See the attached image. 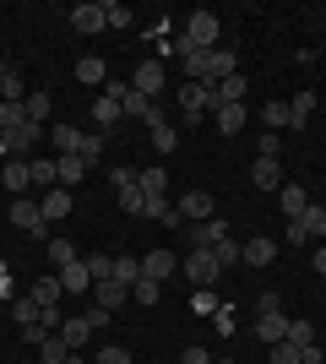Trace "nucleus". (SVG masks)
<instances>
[{
  "mask_svg": "<svg viewBox=\"0 0 326 364\" xmlns=\"http://www.w3.org/2000/svg\"><path fill=\"white\" fill-rule=\"evenodd\" d=\"M38 359H44V364H71V348L60 343V332L49 337V343H38Z\"/></svg>",
  "mask_w": 326,
  "mask_h": 364,
  "instance_id": "nucleus-40",
  "label": "nucleus"
},
{
  "mask_svg": "<svg viewBox=\"0 0 326 364\" xmlns=\"http://www.w3.org/2000/svg\"><path fill=\"white\" fill-rule=\"evenodd\" d=\"M261 125L283 136V131H288V98H272V104H261Z\"/></svg>",
  "mask_w": 326,
  "mask_h": 364,
  "instance_id": "nucleus-32",
  "label": "nucleus"
},
{
  "mask_svg": "<svg viewBox=\"0 0 326 364\" xmlns=\"http://www.w3.org/2000/svg\"><path fill=\"white\" fill-rule=\"evenodd\" d=\"M28 168H33V185H38V191H55V185H60L55 158H28Z\"/></svg>",
  "mask_w": 326,
  "mask_h": 364,
  "instance_id": "nucleus-30",
  "label": "nucleus"
},
{
  "mask_svg": "<svg viewBox=\"0 0 326 364\" xmlns=\"http://www.w3.org/2000/svg\"><path fill=\"white\" fill-rule=\"evenodd\" d=\"M212 326H217V332H223V337H234V332H239V321H234V304H217Z\"/></svg>",
  "mask_w": 326,
  "mask_h": 364,
  "instance_id": "nucleus-49",
  "label": "nucleus"
},
{
  "mask_svg": "<svg viewBox=\"0 0 326 364\" xmlns=\"http://www.w3.org/2000/svg\"><path fill=\"white\" fill-rule=\"evenodd\" d=\"M315 272L326 277V245H321V250H315Z\"/></svg>",
  "mask_w": 326,
  "mask_h": 364,
  "instance_id": "nucleus-59",
  "label": "nucleus"
},
{
  "mask_svg": "<svg viewBox=\"0 0 326 364\" xmlns=\"http://www.w3.org/2000/svg\"><path fill=\"white\" fill-rule=\"evenodd\" d=\"M163 228H169V234H185V218H180V213L169 207V213H163Z\"/></svg>",
  "mask_w": 326,
  "mask_h": 364,
  "instance_id": "nucleus-57",
  "label": "nucleus"
},
{
  "mask_svg": "<svg viewBox=\"0 0 326 364\" xmlns=\"http://www.w3.org/2000/svg\"><path fill=\"white\" fill-rule=\"evenodd\" d=\"M158 294H163V283H153V277H136V283H131V304H158Z\"/></svg>",
  "mask_w": 326,
  "mask_h": 364,
  "instance_id": "nucleus-39",
  "label": "nucleus"
},
{
  "mask_svg": "<svg viewBox=\"0 0 326 364\" xmlns=\"http://www.w3.org/2000/svg\"><path fill=\"white\" fill-rule=\"evenodd\" d=\"M278 207H283V218L294 223L299 213H310V191H305L299 180H283V191H278Z\"/></svg>",
  "mask_w": 326,
  "mask_h": 364,
  "instance_id": "nucleus-13",
  "label": "nucleus"
},
{
  "mask_svg": "<svg viewBox=\"0 0 326 364\" xmlns=\"http://www.w3.org/2000/svg\"><path fill=\"white\" fill-rule=\"evenodd\" d=\"M49 136V125H33V120H22L11 131V136H6V147H11V158H33V147H38V141Z\"/></svg>",
  "mask_w": 326,
  "mask_h": 364,
  "instance_id": "nucleus-12",
  "label": "nucleus"
},
{
  "mask_svg": "<svg viewBox=\"0 0 326 364\" xmlns=\"http://www.w3.org/2000/svg\"><path fill=\"white\" fill-rule=\"evenodd\" d=\"M174 213L185 218V223H207V218H217V213H212V191H180Z\"/></svg>",
  "mask_w": 326,
  "mask_h": 364,
  "instance_id": "nucleus-9",
  "label": "nucleus"
},
{
  "mask_svg": "<svg viewBox=\"0 0 326 364\" xmlns=\"http://www.w3.org/2000/svg\"><path fill=\"white\" fill-rule=\"evenodd\" d=\"M180 272H185L190 283H196V289H212L217 277H223V267H217V256H212V250H190V256L180 261Z\"/></svg>",
  "mask_w": 326,
  "mask_h": 364,
  "instance_id": "nucleus-3",
  "label": "nucleus"
},
{
  "mask_svg": "<svg viewBox=\"0 0 326 364\" xmlns=\"http://www.w3.org/2000/svg\"><path fill=\"white\" fill-rule=\"evenodd\" d=\"M11 321H16V326H33V321H44V304H33V299H11Z\"/></svg>",
  "mask_w": 326,
  "mask_h": 364,
  "instance_id": "nucleus-38",
  "label": "nucleus"
},
{
  "mask_svg": "<svg viewBox=\"0 0 326 364\" xmlns=\"http://www.w3.org/2000/svg\"><path fill=\"white\" fill-rule=\"evenodd\" d=\"M310 114H315V92H294L288 98V131H305Z\"/></svg>",
  "mask_w": 326,
  "mask_h": 364,
  "instance_id": "nucleus-23",
  "label": "nucleus"
},
{
  "mask_svg": "<svg viewBox=\"0 0 326 364\" xmlns=\"http://www.w3.org/2000/svg\"><path fill=\"white\" fill-rule=\"evenodd\" d=\"M256 158H272V164L283 158V136L278 131H261V136H256Z\"/></svg>",
  "mask_w": 326,
  "mask_h": 364,
  "instance_id": "nucleus-44",
  "label": "nucleus"
},
{
  "mask_svg": "<svg viewBox=\"0 0 326 364\" xmlns=\"http://www.w3.org/2000/svg\"><path fill=\"white\" fill-rule=\"evenodd\" d=\"M190 310H196V316H217V294H212V289H196Z\"/></svg>",
  "mask_w": 326,
  "mask_h": 364,
  "instance_id": "nucleus-50",
  "label": "nucleus"
},
{
  "mask_svg": "<svg viewBox=\"0 0 326 364\" xmlns=\"http://www.w3.org/2000/svg\"><path fill=\"white\" fill-rule=\"evenodd\" d=\"M22 109H28V120H33V125H49V114H55V98H49V92H28V98H22Z\"/></svg>",
  "mask_w": 326,
  "mask_h": 364,
  "instance_id": "nucleus-31",
  "label": "nucleus"
},
{
  "mask_svg": "<svg viewBox=\"0 0 326 364\" xmlns=\"http://www.w3.org/2000/svg\"><path fill=\"white\" fill-rule=\"evenodd\" d=\"M93 364H136V359H131V353H125L120 343H104V348H98V359H93Z\"/></svg>",
  "mask_w": 326,
  "mask_h": 364,
  "instance_id": "nucleus-48",
  "label": "nucleus"
},
{
  "mask_svg": "<svg viewBox=\"0 0 326 364\" xmlns=\"http://www.w3.org/2000/svg\"><path fill=\"white\" fill-rule=\"evenodd\" d=\"M234 228L223 223V218H207V223H185V245L190 250H212L217 240H229Z\"/></svg>",
  "mask_w": 326,
  "mask_h": 364,
  "instance_id": "nucleus-7",
  "label": "nucleus"
},
{
  "mask_svg": "<svg viewBox=\"0 0 326 364\" xmlns=\"http://www.w3.org/2000/svg\"><path fill=\"white\" fill-rule=\"evenodd\" d=\"M82 261H87V272H93V283L114 277V256H82Z\"/></svg>",
  "mask_w": 326,
  "mask_h": 364,
  "instance_id": "nucleus-46",
  "label": "nucleus"
},
{
  "mask_svg": "<svg viewBox=\"0 0 326 364\" xmlns=\"http://www.w3.org/2000/svg\"><path fill=\"white\" fill-rule=\"evenodd\" d=\"M82 136H87V131H77V125H49V141H55V147H60V152H77V158H82Z\"/></svg>",
  "mask_w": 326,
  "mask_h": 364,
  "instance_id": "nucleus-27",
  "label": "nucleus"
},
{
  "mask_svg": "<svg viewBox=\"0 0 326 364\" xmlns=\"http://www.w3.org/2000/svg\"><path fill=\"white\" fill-rule=\"evenodd\" d=\"M120 109H125V114H131V120H147V125L158 120V104H153V98H141V92H131V87H125Z\"/></svg>",
  "mask_w": 326,
  "mask_h": 364,
  "instance_id": "nucleus-26",
  "label": "nucleus"
},
{
  "mask_svg": "<svg viewBox=\"0 0 326 364\" xmlns=\"http://www.w3.org/2000/svg\"><path fill=\"white\" fill-rule=\"evenodd\" d=\"M212 256H217V267H223V272H229V267H239V240H234V234H229V240H217Z\"/></svg>",
  "mask_w": 326,
  "mask_h": 364,
  "instance_id": "nucleus-42",
  "label": "nucleus"
},
{
  "mask_svg": "<svg viewBox=\"0 0 326 364\" xmlns=\"http://www.w3.org/2000/svg\"><path fill=\"white\" fill-rule=\"evenodd\" d=\"M104 16H109V28H131V6H120V0H109Z\"/></svg>",
  "mask_w": 326,
  "mask_h": 364,
  "instance_id": "nucleus-52",
  "label": "nucleus"
},
{
  "mask_svg": "<svg viewBox=\"0 0 326 364\" xmlns=\"http://www.w3.org/2000/svg\"><path fill=\"white\" fill-rule=\"evenodd\" d=\"M136 185H141V196H169V174H163V164H158V168H136Z\"/></svg>",
  "mask_w": 326,
  "mask_h": 364,
  "instance_id": "nucleus-29",
  "label": "nucleus"
},
{
  "mask_svg": "<svg viewBox=\"0 0 326 364\" xmlns=\"http://www.w3.org/2000/svg\"><path fill=\"white\" fill-rule=\"evenodd\" d=\"M147 131H153V147H158V152H163V158H169V152H174V147H180V131H174V125H169V120H163V114H158V120H153V125H147Z\"/></svg>",
  "mask_w": 326,
  "mask_h": 364,
  "instance_id": "nucleus-33",
  "label": "nucleus"
},
{
  "mask_svg": "<svg viewBox=\"0 0 326 364\" xmlns=\"http://www.w3.org/2000/svg\"><path fill=\"white\" fill-rule=\"evenodd\" d=\"M212 120H217V131H223V136H239V131H245V104H217Z\"/></svg>",
  "mask_w": 326,
  "mask_h": 364,
  "instance_id": "nucleus-22",
  "label": "nucleus"
},
{
  "mask_svg": "<svg viewBox=\"0 0 326 364\" xmlns=\"http://www.w3.org/2000/svg\"><path fill=\"white\" fill-rule=\"evenodd\" d=\"M33 304H44V310H60V299H65V289H60V277L49 272V277H33V294H28Z\"/></svg>",
  "mask_w": 326,
  "mask_h": 364,
  "instance_id": "nucleus-15",
  "label": "nucleus"
},
{
  "mask_svg": "<svg viewBox=\"0 0 326 364\" xmlns=\"http://www.w3.org/2000/svg\"><path fill=\"white\" fill-rule=\"evenodd\" d=\"M141 201H147V196H141V185H136V191H120V213L125 218H141Z\"/></svg>",
  "mask_w": 326,
  "mask_h": 364,
  "instance_id": "nucleus-51",
  "label": "nucleus"
},
{
  "mask_svg": "<svg viewBox=\"0 0 326 364\" xmlns=\"http://www.w3.org/2000/svg\"><path fill=\"white\" fill-rule=\"evenodd\" d=\"M11 223L28 228V234H38V240H55V234H49V223H44V213H38V196H16V201H11Z\"/></svg>",
  "mask_w": 326,
  "mask_h": 364,
  "instance_id": "nucleus-6",
  "label": "nucleus"
},
{
  "mask_svg": "<svg viewBox=\"0 0 326 364\" xmlns=\"http://www.w3.org/2000/svg\"><path fill=\"white\" fill-rule=\"evenodd\" d=\"M256 337H261L266 348H272V343H283V337H288V316H283V310L261 316V321H256Z\"/></svg>",
  "mask_w": 326,
  "mask_h": 364,
  "instance_id": "nucleus-25",
  "label": "nucleus"
},
{
  "mask_svg": "<svg viewBox=\"0 0 326 364\" xmlns=\"http://www.w3.org/2000/svg\"><path fill=\"white\" fill-rule=\"evenodd\" d=\"M22 120H28V109H22V104H6V98H0V141L11 136Z\"/></svg>",
  "mask_w": 326,
  "mask_h": 364,
  "instance_id": "nucleus-36",
  "label": "nucleus"
},
{
  "mask_svg": "<svg viewBox=\"0 0 326 364\" xmlns=\"http://www.w3.org/2000/svg\"><path fill=\"white\" fill-rule=\"evenodd\" d=\"M272 310H283V299H278V289H266L261 299H256V316H272Z\"/></svg>",
  "mask_w": 326,
  "mask_h": 364,
  "instance_id": "nucleus-55",
  "label": "nucleus"
},
{
  "mask_svg": "<svg viewBox=\"0 0 326 364\" xmlns=\"http://www.w3.org/2000/svg\"><path fill=\"white\" fill-rule=\"evenodd\" d=\"M120 98H125V87H120V82H109V87L93 98V131H109V136H114V125H120V114H125V109H120Z\"/></svg>",
  "mask_w": 326,
  "mask_h": 364,
  "instance_id": "nucleus-2",
  "label": "nucleus"
},
{
  "mask_svg": "<svg viewBox=\"0 0 326 364\" xmlns=\"http://www.w3.org/2000/svg\"><path fill=\"white\" fill-rule=\"evenodd\" d=\"M202 109H217V87L185 82V92H180V120H185V125H196V120H202Z\"/></svg>",
  "mask_w": 326,
  "mask_h": 364,
  "instance_id": "nucleus-4",
  "label": "nucleus"
},
{
  "mask_svg": "<svg viewBox=\"0 0 326 364\" xmlns=\"http://www.w3.org/2000/svg\"><path fill=\"white\" fill-rule=\"evenodd\" d=\"M28 98V87H22V71L16 65H6V104H22Z\"/></svg>",
  "mask_w": 326,
  "mask_h": 364,
  "instance_id": "nucleus-45",
  "label": "nucleus"
},
{
  "mask_svg": "<svg viewBox=\"0 0 326 364\" xmlns=\"http://www.w3.org/2000/svg\"><path fill=\"white\" fill-rule=\"evenodd\" d=\"M278 261V240H266V234H250L239 245V267H272Z\"/></svg>",
  "mask_w": 326,
  "mask_h": 364,
  "instance_id": "nucleus-11",
  "label": "nucleus"
},
{
  "mask_svg": "<svg viewBox=\"0 0 326 364\" xmlns=\"http://www.w3.org/2000/svg\"><path fill=\"white\" fill-rule=\"evenodd\" d=\"M104 147H109V131H87V136H82V158H87V164H98Z\"/></svg>",
  "mask_w": 326,
  "mask_h": 364,
  "instance_id": "nucleus-43",
  "label": "nucleus"
},
{
  "mask_svg": "<svg viewBox=\"0 0 326 364\" xmlns=\"http://www.w3.org/2000/svg\"><path fill=\"white\" fill-rule=\"evenodd\" d=\"M71 261H77V245H71V240H60V234H55V240H49V267L60 272V267H71Z\"/></svg>",
  "mask_w": 326,
  "mask_h": 364,
  "instance_id": "nucleus-35",
  "label": "nucleus"
},
{
  "mask_svg": "<svg viewBox=\"0 0 326 364\" xmlns=\"http://www.w3.org/2000/svg\"><path fill=\"white\" fill-rule=\"evenodd\" d=\"M60 343H65L71 353H82L87 343H93V321H87V316H77V321H60Z\"/></svg>",
  "mask_w": 326,
  "mask_h": 364,
  "instance_id": "nucleus-14",
  "label": "nucleus"
},
{
  "mask_svg": "<svg viewBox=\"0 0 326 364\" xmlns=\"http://www.w3.org/2000/svg\"><path fill=\"white\" fill-rule=\"evenodd\" d=\"M245 76L234 71V76H223V82H217V104H245Z\"/></svg>",
  "mask_w": 326,
  "mask_h": 364,
  "instance_id": "nucleus-34",
  "label": "nucleus"
},
{
  "mask_svg": "<svg viewBox=\"0 0 326 364\" xmlns=\"http://www.w3.org/2000/svg\"><path fill=\"white\" fill-rule=\"evenodd\" d=\"M55 168H60V185H65V191H77L82 174H87V158H77V152H55Z\"/></svg>",
  "mask_w": 326,
  "mask_h": 364,
  "instance_id": "nucleus-19",
  "label": "nucleus"
},
{
  "mask_svg": "<svg viewBox=\"0 0 326 364\" xmlns=\"http://www.w3.org/2000/svg\"><path fill=\"white\" fill-rule=\"evenodd\" d=\"M185 76L202 82V87H217L223 76H234V49H202V55H185Z\"/></svg>",
  "mask_w": 326,
  "mask_h": 364,
  "instance_id": "nucleus-1",
  "label": "nucleus"
},
{
  "mask_svg": "<svg viewBox=\"0 0 326 364\" xmlns=\"http://www.w3.org/2000/svg\"><path fill=\"white\" fill-rule=\"evenodd\" d=\"M0 185H6V191H28V185H33L28 158H11V164H0Z\"/></svg>",
  "mask_w": 326,
  "mask_h": 364,
  "instance_id": "nucleus-24",
  "label": "nucleus"
},
{
  "mask_svg": "<svg viewBox=\"0 0 326 364\" xmlns=\"http://www.w3.org/2000/svg\"><path fill=\"white\" fill-rule=\"evenodd\" d=\"M136 277H141V256H114V283H125V289H131Z\"/></svg>",
  "mask_w": 326,
  "mask_h": 364,
  "instance_id": "nucleus-37",
  "label": "nucleus"
},
{
  "mask_svg": "<svg viewBox=\"0 0 326 364\" xmlns=\"http://www.w3.org/2000/svg\"><path fill=\"white\" fill-rule=\"evenodd\" d=\"M174 267H180V261H174L169 250H147V256H141V277H153V283L174 277Z\"/></svg>",
  "mask_w": 326,
  "mask_h": 364,
  "instance_id": "nucleus-20",
  "label": "nucleus"
},
{
  "mask_svg": "<svg viewBox=\"0 0 326 364\" xmlns=\"http://www.w3.org/2000/svg\"><path fill=\"white\" fill-rule=\"evenodd\" d=\"M38 213H44V223H65V218L77 213V196L65 191V185H55V191H38Z\"/></svg>",
  "mask_w": 326,
  "mask_h": 364,
  "instance_id": "nucleus-5",
  "label": "nucleus"
},
{
  "mask_svg": "<svg viewBox=\"0 0 326 364\" xmlns=\"http://www.w3.org/2000/svg\"><path fill=\"white\" fill-rule=\"evenodd\" d=\"M0 299H22V294H16V283L6 277V267H0Z\"/></svg>",
  "mask_w": 326,
  "mask_h": 364,
  "instance_id": "nucleus-58",
  "label": "nucleus"
},
{
  "mask_svg": "<svg viewBox=\"0 0 326 364\" xmlns=\"http://www.w3.org/2000/svg\"><path fill=\"white\" fill-rule=\"evenodd\" d=\"M77 82H87V87H98V92H104V87H109L104 55H82V60H77Z\"/></svg>",
  "mask_w": 326,
  "mask_h": 364,
  "instance_id": "nucleus-21",
  "label": "nucleus"
},
{
  "mask_svg": "<svg viewBox=\"0 0 326 364\" xmlns=\"http://www.w3.org/2000/svg\"><path fill=\"white\" fill-rule=\"evenodd\" d=\"M250 185H256V191H283V164L256 158V164H250Z\"/></svg>",
  "mask_w": 326,
  "mask_h": 364,
  "instance_id": "nucleus-16",
  "label": "nucleus"
},
{
  "mask_svg": "<svg viewBox=\"0 0 326 364\" xmlns=\"http://www.w3.org/2000/svg\"><path fill=\"white\" fill-rule=\"evenodd\" d=\"M71 28H77V33H98V28H109L104 6H77V11H71Z\"/></svg>",
  "mask_w": 326,
  "mask_h": 364,
  "instance_id": "nucleus-28",
  "label": "nucleus"
},
{
  "mask_svg": "<svg viewBox=\"0 0 326 364\" xmlns=\"http://www.w3.org/2000/svg\"><path fill=\"white\" fill-rule=\"evenodd\" d=\"M326 234V213L310 201V213H299L294 223H288V245H310V240H321Z\"/></svg>",
  "mask_w": 326,
  "mask_h": 364,
  "instance_id": "nucleus-8",
  "label": "nucleus"
},
{
  "mask_svg": "<svg viewBox=\"0 0 326 364\" xmlns=\"http://www.w3.org/2000/svg\"><path fill=\"white\" fill-rule=\"evenodd\" d=\"M55 277H60V289L65 294H87V289H93V272H87V261H71V267H60V272H55Z\"/></svg>",
  "mask_w": 326,
  "mask_h": 364,
  "instance_id": "nucleus-17",
  "label": "nucleus"
},
{
  "mask_svg": "<svg viewBox=\"0 0 326 364\" xmlns=\"http://www.w3.org/2000/svg\"><path fill=\"white\" fill-rule=\"evenodd\" d=\"M0 98H6V65H0Z\"/></svg>",
  "mask_w": 326,
  "mask_h": 364,
  "instance_id": "nucleus-61",
  "label": "nucleus"
},
{
  "mask_svg": "<svg viewBox=\"0 0 326 364\" xmlns=\"http://www.w3.org/2000/svg\"><path fill=\"white\" fill-rule=\"evenodd\" d=\"M131 92H141V98H163V60H141L136 76H131Z\"/></svg>",
  "mask_w": 326,
  "mask_h": 364,
  "instance_id": "nucleus-10",
  "label": "nucleus"
},
{
  "mask_svg": "<svg viewBox=\"0 0 326 364\" xmlns=\"http://www.w3.org/2000/svg\"><path fill=\"white\" fill-rule=\"evenodd\" d=\"M109 185H114V196H120V191H136V168H109Z\"/></svg>",
  "mask_w": 326,
  "mask_h": 364,
  "instance_id": "nucleus-47",
  "label": "nucleus"
},
{
  "mask_svg": "<svg viewBox=\"0 0 326 364\" xmlns=\"http://www.w3.org/2000/svg\"><path fill=\"white\" fill-rule=\"evenodd\" d=\"M93 294H98V310H125V299H131V289L125 283H114V277H104V283H93Z\"/></svg>",
  "mask_w": 326,
  "mask_h": 364,
  "instance_id": "nucleus-18",
  "label": "nucleus"
},
{
  "mask_svg": "<svg viewBox=\"0 0 326 364\" xmlns=\"http://www.w3.org/2000/svg\"><path fill=\"white\" fill-rule=\"evenodd\" d=\"M288 343L294 348H315V321H288Z\"/></svg>",
  "mask_w": 326,
  "mask_h": 364,
  "instance_id": "nucleus-41",
  "label": "nucleus"
},
{
  "mask_svg": "<svg viewBox=\"0 0 326 364\" xmlns=\"http://www.w3.org/2000/svg\"><path fill=\"white\" fill-rule=\"evenodd\" d=\"M0 164H11V147H6V141H0Z\"/></svg>",
  "mask_w": 326,
  "mask_h": 364,
  "instance_id": "nucleus-60",
  "label": "nucleus"
},
{
  "mask_svg": "<svg viewBox=\"0 0 326 364\" xmlns=\"http://www.w3.org/2000/svg\"><path fill=\"white\" fill-rule=\"evenodd\" d=\"M163 213H169V196H147V201H141V218L163 223Z\"/></svg>",
  "mask_w": 326,
  "mask_h": 364,
  "instance_id": "nucleus-53",
  "label": "nucleus"
},
{
  "mask_svg": "<svg viewBox=\"0 0 326 364\" xmlns=\"http://www.w3.org/2000/svg\"><path fill=\"white\" fill-rule=\"evenodd\" d=\"M272 364H299V348L283 337V343H272Z\"/></svg>",
  "mask_w": 326,
  "mask_h": 364,
  "instance_id": "nucleus-54",
  "label": "nucleus"
},
{
  "mask_svg": "<svg viewBox=\"0 0 326 364\" xmlns=\"http://www.w3.org/2000/svg\"><path fill=\"white\" fill-rule=\"evenodd\" d=\"M174 364H212V353H207V348H185Z\"/></svg>",
  "mask_w": 326,
  "mask_h": 364,
  "instance_id": "nucleus-56",
  "label": "nucleus"
}]
</instances>
